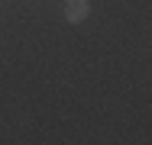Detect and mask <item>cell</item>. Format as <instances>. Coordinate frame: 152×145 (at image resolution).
Instances as JSON below:
<instances>
[{
    "instance_id": "1",
    "label": "cell",
    "mask_w": 152,
    "mask_h": 145,
    "mask_svg": "<svg viewBox=\"0 0 152 145\" xmlns=\"http://www.w3.org/2000/svg\"><path fill=\"white\" fill-rule=\"evenodd\" d=\"M88 16H91V0H68L65 3V20L71 26H81Z\"/></svg>"
}]
</instances>
